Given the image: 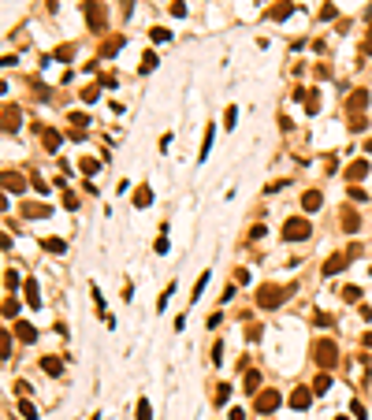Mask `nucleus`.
Returning <instances> with one entry per match:
<instances>
[{
	"instance_id": "bb28decb",
	"label": "nucleus",
	"mask_w": 372,
	"mask_h": 420,
	"mask_svg": "<svg viewBox=\"0 0 372 420\" xmlns=\"http://www.w3.org/2000/svg\"><path fill=\"white\" fill-rule=\"evenodd\" d=\"M350 413H354L357 420H365V416H368V413H365V405H361V402H354V405H350Z\"/></svg>"
},
{
	"instance_id": "c85d7f7f",
	"label": "nucleus",
	"mask_w": 372,
	"mask_h": 420,
	"mask_svg": "<svg viewBox=\"0 0 372 420\" xmlns=\"http://www.w3.org/2000/svg\"><path fill=\"white\" fill-rule=\"evenodd\" d=\"M365 152H368V156H372V138H368V141H365Z\"/></svg>"
},
{
	"instance_id": "aec40b11",
	"label": "nucleus",
	"mask_w": 372,
	"mask_h": 420,
	"mask_svg": "<svg viewBox=\"0 0 372 420\" xmlns=\"http://www.w3.org/2000/svg\"><path fill=\"white\" fill-rule=\"evenodd\" d=\"M365 171H368V160H357V164L350 167L346 175H350V179H361V175H365Z\"/></svg>"
},
{
	"instance_id": "9b49d317",
	"label": "nucleus",
	"mask_w": 372,
	"mask_h": 420,
	"mask_svg": "<svg viewBox=\"0 0 372 420\" xmlns=\"http://www.w3.org/2000/svg\"><path fill=\"white\" fill-rule=\"evenodd\" d=\"M15 331H19V339H23V342H34L37 339V327H30V323H15Z\"/></svg>"
},
{
	"instance_id": "a211bd4d",
	"label": "nucleus",
	"mask_w": 372,
	"mask_h": 420,
	"mask_svg": "<svg viewBox=\"0 0 372 420\" xmlns=\"http://www.w3.org/2000/svg\"><path fill=\"white\" fill-rule=\"evenodd\" d=\"M205 286H208V272H201V279L194 283V294H190V301H197V298H201V290H205Z\"/></svg>"
},
{
	"instance_id": "1a4fd4ad",
	"label": "nucleus",
	"mask_w": 372,
	"mask_h": 420,
	"mask_svg": "<svg viewBox=\"0 0 372 420\" xmlns=\"http://www.w3.org/2000/svg\"><path fill=\"white\" fill-rule=\"evenodd\" d=\"M302 205L309 208V212H317V208H320V190H309V194L302 197Z\"/></svg>"
},
{
	"instance_id": "4468645a",
	"label": "nucleus",
	"mask_w": 372,
	"mask_h": 420,
	"mask_svg": "<svg viewBox=\"0 0 372 420\" xmlns=\"http://www.w3.org/2000/svg\"><path fill=\"white\" fill-rule=\"evenodd\" d=\"M235 119H238V108H235V104H227V112H224V130H235Z\"/></svg>"
},
{
	"instance_id": "0eeeda50",
	"label": "nucleus",
	"mask_w": 372,
	"mask_h": 420,
	"mask_svg": "<svg viewBox=\"0 0 372 420\" xmlns=\"http://www.w3.org/2000/svg\"><path fill=\"white\" fill-rule=\"evenodd\" d=\"M41 249H49V253H67V242H63V238H41Z\"/></svg>"
},
{
	"instance_id": "412c9836",
	"label": "nucleus",
	"mask_w": 372,
	"mask_h": 420,
	"mask_svg": "<svg viewBox=\"0 0 372 420\" xmlns=\"http://www.w3.org/2000/svg\"><path fill=\"white\" fill-rule=\"evenodd\" d=\"M41 141H45L49 149H56V145H60V134H56V130H45V134H41Z\"/></svg>"
},
{
	"instance_id": "ddd939ff",
	"label": "nucleus",
	"mask_w": 372,
	"mask_h": 420,
	"mask_svg": "<svg viewBox=\"0 0 372 420\" xmlns=\"http://www.w3.org/2000/svg\"><path fill=\"white\" fill-rule=\"evenodd\" d=\"M149 37H153V45H160V41H171V30H164V26H153V30H149Z\"/></svg>"
},
{
	"instance_id": "6e6552de",
	"label": "nucleus",
	"mask_w": 372,
	"mask_h": 420,
	"mask_svg": "<svg viewBox=\"0 0 372 420\" xmlns=\"http://www.w3.org/2000/svg\"><path fill=\"white\" fill-rule=\"evenodd\" d=\"M134 205H138V208H149V205H153V190H149V186H138Z\"/></svg>"
},
{
	"instance_id": "f257e3e1",
	"label": "nucleus",
	"mask_w": 372,
	"mask_h": 420,
	"mask_svg": "<svg viewBox=\"0 0 372 420\" xmlns=\"http://www.w3.org/2000/svg\"><path fill=\"white\" fill-rule=\"evenodd\" d=\"M283 238H287V242L309 238V223H305V219H287V227H283Z\"/></svg>"
},
{
	"instance_id": "c756f323",
	"label": "nucleus",
	"mask_w": 372,
	"mask_h": 420,
	"mask_svg": "<svg viewBox=\"0 0 372 420\" xmlns=\"http://www.w3.org/2000/svg\"><path fill=\"white\" fill-rule=\"evenodd\" d=\"M335 420H346V416H335Z\"/></svg>"
},
{
	"instance_id": "cd10ccee",
	"label": "nucleus",
	"mask_w": 372,
	"mask_h": 420,
	"mask_svg": "<svg viewBox=\"0 0 372 420\" xmlns=\"http://www.w3.org/2000/svg\"><path fill=\"white\" fill-rule=\"evenodd\" d=\"M231 420H246V413H242V409H235V413H231Z\"/></svg>"
},
{
	"instance_id": "2eb2a0df",
	"label": "nucleus",
	"mask_w": 372,
	"mask_h": 420,
	"mask_svg": "<svg viewBox=\"0 0 372 420\" xmlns=\"http://www.w3.org/2000/svg\"><path fill=\"white\" fill-rule=\"evenodd\" d=\"M138 420H153V405H149V398H138Z\"/></svg>"
},
{
	"instance_id": "5701e85b",
	"label": "nucleus",
	"mask_w": 372,
	"mask_h": 420,
	"mask_svg": "<svg viewBox=\"0 0 372 420\" xmlns=\"http://www.w3.org/2000/svg\"><path fill=\"white\" fill-rule=\"evenodd\" d=\"M328 387H331V379H328V376H317V383H313V394H324Z\"/></svg>"
},
{
	"instance_id": "a878e982",
	"label": "nucleus",
	"mask_w": 372,
	"mask_h": 420,
	"mask_svg": "<svg viewBox=\"0 0 372 420\" xmlns=\"http://www.w3.org/2000/svg\"><path fill=\"white\" fill-rule=\"evenodd\" d=\"M4 283H8V290H15V286H19V275H15L12 268H8V275H4Z\"/></svg>"
},
{
	"instance_id": "20e7f679",
	"label": "nucleus",
	"mask_w": 372,
	"mask_h": 420,
	"mask_svg": "<svg viewBox=\"0 0 372 420\" xmlns=\"http://www.w3.org/2000/svg\"><path fill=\"white\" fill-rule=\"evenodd\" d=\"M212 138H216V123H208V127H205V138H201V152H197V160H201V164L208 160V149H212Z\"/></svg>"
},
{
	"instance_id": "f03ea898",
	"label": "nucleus",
	"mask_w": 372,
	"mask_h": 420,
	"mask_svg": "<svg viewBox=\"0 0 372 420\" xmlns=\"http://www.w3.org/2000/svg\"><path fill=\"white\" fill-rule=\"evenodd\" d=\"M275 405H279V394H275V390H264V394H257V402H253L257 413H272Z\"/></svg>"
},
{
	"instance_id": "dca6fc26",
	"label": "nucleus",
	"mask_w": 372,
	"mask_h": 420,
	"mask_svg": "<svg viewBox=\"0 0 372 420\" xmlns=\"http://www.w3.org/2000/svg\"><path fill=\"white\" fill-rule=\"evenodd\" d=\"M257 387H261V376H257V372H250V376H246V394H257Z\"/></svg>"
},
{
	"instance_id": "39448f33",
	"label": "nucleus",
	"mask_w": 372,
	"mask_h": 420,
	"mask_svg": "<svg viewBox=\"0 0 372 420\" xmlns=\"http://www.w3.org/2000/svg\"><path fill=\"white\" fill-rule=\"evenodd\" d=\"M26 305L41 309V294H37V279H26Z\"/></svg>"
},
{
	"instance_id": "393cba45",
	"label": "nucleus",
	"mask_w": 372,
	"mask_h": 420,
	"mask_svg": "<svg viewBox=\"0 0 372 420\" xmlns=\"http://www.w3.org/2000/svg\"><path fill=\"white\" fill-rule=\"evenodd\" d=\"M216 390H220V394H216V402H220V405H224V402H227V398H231V387H227V383H220V387H216Z\"/></svg>"
},
{
	"instance_id": "f3484780",
	"label": "nucleus",
	"mask_w": 372,
	"mask_h": 420,
	"mask_svg": "<svg viewBox=\"0 0 372 420\" xmlns=\"http://www.w3.org/2000/svg\"><path fill=\"white\" fill-rule=\"evenodd\" d=\"M19 413H23L26 420H37V409H34L30 402H26V398H19Z\"/></svg>"
},
{
	"instance_id": "423d86ee",
	"label": "nucleus",
	"mask_w": 372,
	"mask_h": 420,
	"mask_svg": "<svg viewBox=\"0 0 372 420\" xmlns=\"http://www.w3.org/2000/svg\"><path fill=\"white\" fill-rule=\"evenodd\" d=\"M37 365H41V372H49V376H60V372H63L60 357H41V361H37Z\"/></svg>"
},
{
	"instance_id": "b1692460",
	"label": "nucleus",
	"mask_w": 372,
	"mask_h": 420,
	"mask_svg": "<svg viewBox=\"0 0 372 420\" xmlns=\"http://www.w3.org/2000/svg\"><path fill=\"white\" fill-rule=\"evenodd\" d=\"M342 298H346V301H357L361 290H357V286H342Z\"/></svg>"
},
{
	"instance_id": "7ed1b4c3",
	"label": "nucleus",
	"mask_w": 372,
	"mask_h": 420,
	"mask_svg": "<svg viewBox=\"0 0 372 420\" xmlns=\"http://www.w3.org/2000/svg\"><path fill=\"white\" fill-rule=\"evenodd\" d=\"M309 402H313V387H294L290 409H309Z\"/></svg>"
},
{
	"instance_id": "6ab92c4d",
	"label": "nucleus",
	"mask_w": 372,
	"mask_h": 420,
	"mask_svg": "<svg viewBox=\"0 0 372 420\" xmlns=\"http://www.w3.org/2000/svg\"><path fill=\"white\" fill-rule=\"evenodd\" d=\"M153 67H157V52H145L141 56V74H149Z\"/></svg>"
},
{
	"instance_id": "9d476101",
	"label": "nucleus",
	"mask_w": 372,
	"mask_h": 420,
	"mask_svg": "<svg viewBox=\"0 0 372 420\" xmlns=\"http://www.w3.org/2000/svg\"><path fill=\"white\" fill-rule=\"evenodd\" d=\"M4 190H8V194H12V190H15V194H23V179L8 171V175H4Z\"/></svg>"
},
{
	"instance_id": "4be33fe9",
	"label": "nucleus",
	"mask_w": 372,
	"mask_h": 420,
	"mask_svg": "<svg viewBox=\"0 0 372 420\" xmlns=\"http://www.w3.org/2000/svg\"><path fill=\"white\" fill-rule=\"evenodd\" d=\"M4 316H8V320L19 316V301H15V298H8V301H4Z\"/></svg>"
},
{
	"instance_id": "f8f14e48",
	"label": "nucleus",
	"mask_w": 372,
	"mask_h": 420,
	"mask_svg": "<svg viewBox=\"0 0 372 420\" xmlns=\"http://www.w3.org/2000/svg\"><path fill=\"white\" fill-rule=\"evenodd\" d=\"M171 294H175V283H168L164 290H160V298H157V312H164V309H168V298H171Z\"/></svg>"
}]
</instances>
